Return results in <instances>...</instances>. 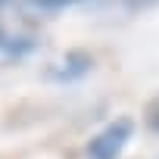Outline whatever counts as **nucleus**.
Returning a JSON list of instances; mask_svg holds the SVG:
<instances>
[{
    "label": "nucleus",
    "mask_w": 159,
    "mask_h": 159,
    "mask_svg": "<svg viewBox=\"0 0 159 159\" xmlns=\"http://www.w3.org/2000/svg\"><path fill=\"white\" fill-rule=\"evenodd\" d=\"M131 134H134V122H131V119H116L112 125H106V128L91 140L88 156H91V159H119L122 150L128 147Z\"/></svg>",
    "instance_id": "1"
},
{
    "label": "nucleus",
    "mask_w": 159,
    "mask_h": 159,
    "mask_svg": "<svg viewBox=\"0 0 159 159\" xmlns=\"http://www.w3.org/2000/svg\"><path fill=\"white\" fill-rule=\"evenodd\" d=\"M91 69H94L91 53H84V50H69V53L56 62V69H50V78H56V81H75V78L88 75Z\"/></svg>",
    "instance_id": "2"
},
{
    "label": "nucleus",
    "mask_w": 159,
    "mask_h": 159,
    "mask_svg": "<svg viewBox=\"0 0 159 159\" xmlns=\"http://www.w3.org/2000/svg\"><path fill=\"white\" fill-rule=\"evenodd\" d=\"M19 3H22V10H31V13H44V16H50V13H59V10L78 3V0H19Z\"/></svg>",
    "instance_id": "3"
},
{
    "label": "nucleus",
    "mask_w": 159,
    "mask_h": 159,
    "mask_svg": "<svg viewBox=\"0 0 159 159\" xmlns=\"http://www.w3.org/2000/svg\"><path fill=\"white\" fill-rule=\"evenodd\" d=\"M147 122H150V128H153V131L159 134V100H156V103L150 106V112H147Z\"/></svg>",
    "instance_id": "4"
},
{
    "label": "nucleus",
    "mask_w": 159,
    "mask_h": 159,
    "mask_svg": "<svg viewBox=\"0 0 159 159\" xmlns=\"http://www.w3.org/2000/svg\"><path fill=\"white\" fill-rule=\"evenodd\" d=\"M3 41H7V38H3V28H0V47H3Z\"/></svg>",
    "instance_id": "5"
},
{
    "label": "nucleus",
    "mask_w": 159,
    "mask_h": 159,
    "mask_svg": "<svg viewBox=\"0 0 159 159\" xmlns=\"http://www.w3.org/2000/svg\"><path fill=\"white\" fill-rule=\"evenodd\" d=\"M3 3H10V0H0V7H3Z\"/></svg>",
    "instance_id": "6"
}]
</instances>
